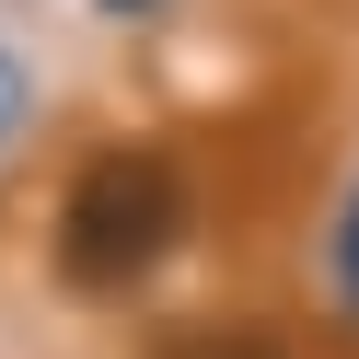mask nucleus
<instances>
[{
	"label": "nucleus",
	"instance_id": "7ed1b4c3",
	"mask_svg": "<svg viewBox=\"0 0 359 359\" xmlns=\"http://www.w3.org/2000/svg\"><path fill=\"white\" fill-rule=\"evenodd\" d=\"M336 302L359 313V197H348V209H336Z\"/></svg>",
	"mask_w": 359,
	"mask_h": 359
},
{
	"label": "nucleus",
	"instance_id": "f03ea898",
	"mask_svg": "<svg viewBox=\"0 0 359 359\" xmlns=\"http://www.w3.org/2000/svg\"><path fill=\"white\" fill-rule=\"evenodd\" d=\"M35 116V70H24V58H12V47H0V140H12V128H24Z\"/></svg>",
	"mask_w": 359,
	"mask_h": 359
},
{
	"label": "nucleus",
	"instance_id": "f257e3e1",
	"mask_svg": "<svg viewBox=\"0 0 359 359\" xmlns=\"http://www.w3.org/2000/svg\"><path fill=\"white\" fill-rule=\"evenodd\" d=\"M186 243V174L163 151H104L58 197V278L70 290H128Z\"/></svg>",
	"mask_w": 359,
	"mask_h": 359
}]
</instances>
